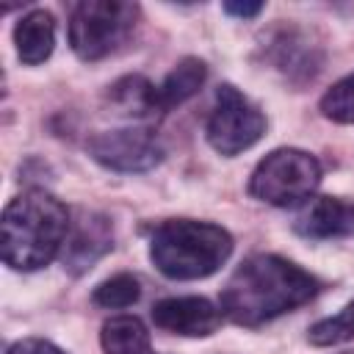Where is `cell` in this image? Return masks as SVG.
Listing matches in <instances>:
<instances>
[{"label": "cell", "mask_w": 354, "mask_h": 354, "mask_svg": "<svg viewBox=\"0 0 354 354\" xmlns=\"http://www.w3.org/2000/svg\"><path fill=\"white\" fill-rule=\"evenodd\" d=\"M318 290L321 282L301 266L279 254H252L221 288L218 307L232 324L254 329L307 304Z\"/></svg>", "instance_id": "cell-1"}, {"label": "cell", "mask_w": 354, "mask_h": 354, "mask_svg": "<svg viewBox=\"0 0 354 354\" xmlns=\"http://www.w3.org/2000/svg\"><path fill=\"white\" fill-rule=\"evenodd\" d=\"M69 210L44 188H28L3 210V260L14 271H36L55 260L69 235Z\"/></svg>", "instance_id": "cell-2"}, {"label": "cell", "mask_w": 354, "mask_h": 354, "mask_svg": "<svg viewBox=\"0 0 354 354\" xmlns=\"http://www.w3.org/2000/svg\"><path fill=\"white\" fill-rule=\"evenodd\" d=\"M232 235L210 221L169 218L149 238V260L169 279H205L232 254Z\"/></svg>", "instance_id": "cell-3"}, {"label": "cell", "mask_w": 354, "mask_h": 354, "mask_svg": "<svg viewBox=\"0 0 354 354\" xmlns=\"http://www.w3.org/2000/svg\"><path fill=\"white\" fill-rule=\"evenodd\" d=\"M138 19V3L83 0L69 14V47L83 61H102L130 41Z\"/></svg>", "instance_id": "cell-4"}, {"label": "cell", "mask_w": 354, "mask_h": 354, "mask_svg": "<svg viewBox=\"0 0 354 354\" xmlns=\"http://www.w3.org/2000/svg\"><path fill=\"white\" fill-rule=\"evenodd\" d=\"M321 174L324 171L315 155L296 147H279L254 166L249 194L274 207H299L310 202L321 185Z\"/></svg>", "instance_id": "cell-5"}, {"label": "cell", "mask_w": 354, "mask_h": 354, "mask_svg": "<svg viewBox=\"0 0 354 354\" xmlns=\"http://www.w3.org/2000/svg\"><path fill=\"white\" fill-rule=\"evenodd\" d=\"M205 133H207L210 147L218 155L235 158L263 138L266 116L249 97H243L235 86L224 83L216 91V102L207 116Z\"/></svg>", "instance_id": "cell-6"}, {"label": "cell", "mask_w": 354, "mask_h": 354, "mask_svg": "<svg viewBox=\"0 0 354 354\" xmlns=\"http://www.w3.org/2000/svg\"><path fill=\"white\" fill-rule=\"evenodd\" d=\"M88 155L113 171H147L163 160V144L149 127L100 130L86 144Z\"/></svg>", "instance_id": "cell-7"}, {"label": "cell", "mask_w": 354, "mask_h": 354, "mask_svg": "<svg viewBox=\"0 0 354 354\" xmlns=\"http://www.w3.org/2000/svg\"><path fill=\"white\" fill-rule=\"evenodd\" d=\"M221 307L202 296H180V299H160L152 307V321L163 332L183 335V337H207L221 326Z\"/></svg>", "instance_id": "cell-8"}, {"label": "cell", "mask_w": 354, "mask_h": 354, "mask_svg": "<svg viewBox=\"0 0 354 354\" xmlns=\"http://www.w3.org/2000/svg\"><path fill=\"white\" fill-rule=\"evenodd\" d=\"M113 249V227L100 213H80L66 235V243L61 249L64 268L75 277L86 274L102 254Z\"/></svg>", "instance_id": "cell-9"}, {"label": "cell", "mask_w": 354, "mask_h": 354, "mask_svg": "<svg viewBox=\"0 0 354 354\" xmlns=\"http://www.w3.org/2000/svg\"><path fill=\"white\" fill-rule=\"evenodd\" d=\"M293 230L313 241L354 235V205L337 196H315L301 207Z\"/></svg>", "instance_id": "cell-10"}, {"label": "cell", "mask_w": 354, "mask_h": 354, "mask_svg": "<svg viewBox=\"0 0 354 354\" xmlns=\"http://www.w3.org/2000/svg\"><path fill=\"white\" fill-rule=\"evenodd\" d=\"M14 44H17V55L22 64L36 66L47 61L55 47V17L44 8L28 11L14 25Z\"/></svg>", "instance_id": "cell-11"}, {"label": "cell", "mask_w": 354, "mask_h": 354, "mask_svg": "<svg viewBox=\"0 0 354 354\" xmlns=\"http://www.w3.org/2000/svg\"><path fill=\"white\" fill-rule=\"evenodd\" d=\"M205 77H207V66L202 58H183L177 61V66L163 77V83L158 86V105H160V113L183 105L185 100H191L202 86H205Z\"/></svg>", "instance_id": "cell-12"}, {"label": "cell", "mask_w": 354, "mask_h": 354, "mask_svg": "<svg viewBox=\"0 0 354 354\" xmlns=\"http://www.w3.org/2000/svg\"><path fill=\"white\" fill-rule=\"evenodd\" d=\"M108 100L124 116L149 119V116L160 113L158 86H152L144 75H127V77L116 80L113 86H108Z\"/></svg>", "instance_id": "cell-13"}, {"label": "cell", "mask_w": 354, "mask_h": 354, "mask_svg": "<svg viewBox=\"0 0 354 354\" xmlns=\"http://www.w3.org/2000/svg\"><path fill=\"white\" fill-rule=\"evenodd\" d=\"M100 343L105 354H152L147 326L136 315H113L102 324Z\"/></svg>", "instance_id": "cell-14"}, {"label": "cell", "mask_w": 354, "mask_h": 354, "mask_svg": "<svg viewBox=\"0 0 354 354\" xmlns=\"http://www.w3.org/2000/svg\"><path fill=\"white\" fill-rule=\"evenodd\" d=\"M271 55L277 69H282L288 77H313L318 72L321 58H315V47L299 33V30H285L271 41Z\"/></svg>", "instance_id": "cell-15"}, {"label": "cell", "mask_w": 354, "mask_h": 354, "mask_svg": "<svg viewBox=\"0 0 354 354\" xmlns=\"http://www.w3.org/2000/svg\"><path fill=\"white\" fill-rule=\"evenodd\" d=\"M307 340H310L313 346H318V348L340 346V343L354 340V301H348L340 313L315 321V324L310 326V332H307Z\"/></svg>", "instance_id": "cell-16"}, {"label": "cell", "mask_w": 354, "mask_h": 354, "mask_svg": "<svg viewBox=\"0 0 354 354\" xmlns=\"http://www.w3.org/2000/svg\"><path fill=\"white\" fill-rule=\"evenodd\" d=\"M141 296V285L133 274H116L105 282H100L91 293V301L97 307H105V310H122V307H130L136 304Z\"/></svg>", "instance_id": "cell-17"}, {"label": "cell", "mask_w": 354, "mask_h": 354, "mask_svg": "<svg viewBox=\"0 0 354 354\" xmlns=\"http://www.w3.org/2000/svg\"><path fill=\"white\" fill-rule=\"evenodd\" d=\"M318 108L329 122L354 124V72L332 83V88L324 91Z\"/></svg>", "instance_id": "cell-18"}, {"label": "cell", "mask_w": 354, "mask_h": 354, "mask_svg": "<svg viewBox=\"0 0 354 354\" xmlns=\"http://www.w3.org/2000/svg\"><path fill=\"white\" fill-rule=\"evenodd\" d=\"M6 354H64L55 343L50 340H41V337H25V340H17L8 346Z\"/></svg>", "instance_id": "cell-19"}, {"label": "cell", "mask_w": 354, "mask_h": 354, "mask_svg": "<svg viewBox=\"0 0 354 354\" xmlns=\"http://www.w3.org/2000/svg\"><path fill=\"white\" fill-rule=\"evenodd\" d=\"M224 11L232 17H241V19H252L263 11V3H224Z\"/></svg>", "instance_id": "cell-20"}]
</instances>
